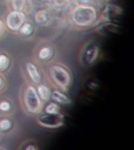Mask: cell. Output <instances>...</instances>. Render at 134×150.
<instances>
[{"mask_svg":"<svg viewBox=\"0 0 134 150\" xmlns=\"http://www.w3.org/2000/svg\"><path fill=\"white\" fill-rule=\"evenodd\" d=\"M20 30H21V34L24 35H29L32 33L33 28L30 23H24L23 25L21 26V28H20Z\"/></svg>","mask_w":134,"mask_h":150,"instance_id":"cell-13","label":"cell"},{"mask_svg":"<svg viewBox=\"0 0 134 150\" xmlns=\"http://www.w3.org/2000/svg\"><path fill=\"white\" fill-rule=\"evenodd\" d=\"M25 20V16L21 11H14L10 12L6 16V23L7 27L13 31H16L20 30L21 26L23 25Z\"/></svg>","mask_w":134,"mask_h":150,"instance_id":"cell-5","label":"cell"},{"mask_svg":"<svg viewBox=\"0 0 134 150\" xmlns=\"http://www.w3.org/2000/svg\"><path fill=\"white\" fill-rule=\"evenodd\" d=\"M50 76L53 82L63 90H66L71 82L70 74L65 68L61 66L53 65L50 67Z\"/></svg>","mask_w":134,"mask_h":150,"instance_id":"cell-3","label":"cell"},{"mask_svg":"<svg viewBox=\"0 0 134 150\" xmlns=\"http://www.w3.org/2000/svg\"><path fill=\"white\" fill-rule=\"evenodd\" d=\"M98 56V48L96 46H93L88 49L86 53V59L88 63H92L95 61Z\"/></svg>","mask_w":134,"mask_h":150,"instance_id":"cell-9","label":"cell"},{"mask_svg":"<svg viewBox=\"0 0 134 150\" xmlns=\"http://www.w3.org/2000/svg\"><path fill=\"white\" fill-rule=\"evenodd\" d=\"M11 127V122L9 120L3 119L0 120V130L2 131H7Z\"/></svg>","mask_w":134,"mask_h":150,"instance_id":"cell-15","label":"cell"},{"mask_svg":"<svg viewBox=\"0 0 134 150\" xmlns=\"http://www.w3.org/2000/svg\"><path fill=\"white\" fill-rule=\"evenodd\" d=\"M26 0H11L12 7L14 10L21 11L25 6Z\"/></svg>","mask_w":134,"mask_h":150,"instance_id":"cell-10","label":"cell"},{"mask_svg":"<svg viewBox=\"0 0 134 150\" xmlns=\"http://www.w3.org/2000/svg\"><path fill=\"white\" fill-rule=\"evenodd\" d=\"M71 19L78 26L86 27L91 25L96 19V10L93 6H79L75 8L71 14Z\"/></svg>","mask_w":134,"mask_h":150,"instance_id":"cell-1","label":"cell"},{"mask_svg":"<svg viewBox=\"0 0 134 150\" xmlns=\"http://www.w3.org/2000/svg\"><path fill=\"white\" fill-rule=\"evenodd\" d=\"M59 110H60V108H59L58 105L54 103H50L46 108V112L51 113V114L59 113Z\"/></svg>","mask_w":134,"mask_h":150,"instance_id":"cell-12","label":"cell"},{"mask_svg":"<svg viewBox=\"0 0 134 150\" xmlns=\"http://www.w3.org/2000/svg\"><path fill=\"white\" fill-rule=\"evenodd\" d=\"M26 70H27L29 77L34 83L35 84L39 83L41 81V76H40L37 67L35 64H33L32 63H26Z\"/></svg>","mask_w":134,"mask_h":150,"instance_id":"cell-6","label":"cell"},{"mask_svg":"<svg viewBox=\"0 0 134 150\" xmlns=\"http://www.w3.org/2000/svg\"><path fill=\"white\" fill-rule=\"evenodd\" d=\"M50 54H51L50 49L47 48V47H45V48L41 49V51L39 52V58L42 59H46L49 58Z\"/></svg>","mask_w":134,"mask_h":150,"instance_id":"cell-14","label":"cell"},{"mask_svg":"<svg viewBox=\"0 0 134 150\" xmlns=\"http://www.w3.org/2000/svg\"><path fill=\"white\" fill-rule=\"evenodd\" d=\"M0 1H1V0H0Z\"/></svg>","mask_w":134,"mask_h":150,"instance_id":"cell-20","label":"cell"},{"mask_svg":"<svg viewBox=\"0 0 134 150\" xmlns=\"http://www.w3.org/2000/svg\"><path fill=\"white\" fill-rule=\"evenodd\" d=\"M9 65V59L5 55H0V70L4 71Z\"/></svg>","mask_w":134,"mask_h":150,"instance_id":"cell-11","label":"cell"},{"mask_svg":"<svg viewBox=\"0 0 134 150\" xmlns=\"http://www.w3.org/2000/svg\"><path fill=\"white\" fill-rule=\"evenodd\" d=\"M50 96L54 101H56L61 104H69V103H71V100L68 96H65L64 94L61 92V91H53V93Z\"/></svg>","mask_w":134,"mask_h":150,"instance_id":"cell-7","label":"cell"},{"mask_svg":"<svg viewBox=\"0 0 134 150\" xmlns=\"http://www.w3.org/2000/svg\"><path fill=\"white\" fill-rule=\"evenodd\" d=\"M10 108V104L7 102H2L0 103V110L1 111H7Z\"/></svg>","mask_w":134,"mask_h":150,"instance_id":"cell-16","label":"cell"},{"mask_svg":"<svg viewBox=\"0 0 134 150\" xmlns=\"http://www.w3.org/2000/svg\"><path fill=\"white\" fill-rule=\"evenodd\" d=\"M24 103L27 110L32 114L38 113L42 110V103L39 96L35 88L31 85L27 87L24 91Z\"/></svg>","mask_w":134,"mask_h":150,"instance_id":"cell-2","label":"cell"},{"mask_svg":"<svg viewBox=\"0 0 134 150\" xmlns=\"http://www.w3.org/2000/svg\"><path fill=\"white\" fill-rule=\"evenodd\" d=\"M5 31V25L3 21L0 19V36H2V34L4 33Z\"/></svg>","mask_w":134,"mask_h":150,"instance_id":"cell-17","label":"cell"},{"mask_svg":"<svg viewBox=\"0 0 134 150\" xmlns=\"http://www.w3.org/2000/svg\"><path fill=\"white\" fill-rule=\"evenodd\" d=\"M38 122L40 125L46 127H58L63 125V117L60 113H46L40 116Z\"/></svg>","mask_w":134,"mask_h":150,"instance_id":"cell-4","label":"cell"},{"mask_svg":"<svg viewBox=\"0 0 134 150\" xmlns=\"http://www.w3.org/2000/svg\"><path fill=\"white\" fill-rule=\"evenodd\" d=\"M37 93L38 96H39V98L44 101L49 100L50 95H51L49 88L46 86V85H43V84H41V85L38 87Z\"/></svg>","mask_w":134,"mask_h":150,"instance_id":"cell-8","label":"cell"},{"mask_svg":"<svg viewBox=\"0 0 134 150\" xmlns=\"http://www.w3.org/2000/svg\"><path fill=\"white\" fill-rule=\"evenodd\" d=\"M2 87H3V80L0 77V89H2Z\"/></svg>","mask_w":134,"mask_h":150,"instance_id":"cell-18","label":"cell"},{"mask_svg":"<svg viewBox=\"0 0 134 150\" xmlns=\"http://www.w3.org/2000/svg\"><path fill=\"white\" fill-rule=\"evenodd\" d=\"M27 149H35L34 146H30V147H27Z\"/></svg>","mask_w":134,"mask_h":150,"instance_id":"cell-19","label":"cell"}]
</instances>
